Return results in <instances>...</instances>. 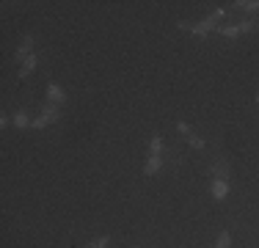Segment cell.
I'll use <instances>...</instances> for the list:
<instances>
[{
	"instance_id": "obj_1",
	"label": "cell",
	"mask_w": 259,
	"mask_h": 248,
	"mask_svg": "<svg viewBox=\"0 0 259 248\" xmlns=\"http://www.w3.org/2000/svg\"><path fill=\"white\" fill-rule=\"evenodd\" d=\"M223 14L226 11L223 9H218V11H212L209 17H204L198 25H187V22H179V28H185V31H190L193 36H207L209 31H218V22L223 20Z\"/></svg>"
},
{
	"instance_id": "obj_2",
	"label": "cell",
	"mask_w": 259,
	"mask_h": 248,
	"mask_svg": "<svg viewBox=\"0 0 259 248\" xmlns=\"http://www.w3.org/2000/svg\"><path fill=\"white\" fill-rule=\"evenodd\" d=\"M58 119H61V105L44 102V108H42V116H36L31 127H33V130H42V127L53 124V121H58Z\"/></svg>"
},
{
	"instance_id": "obj_3",
	"label": "cell",
	"mask_w": 259,
	"mask_h": 248,
	"mask_svg": "<svg viewBox=\"0 0 259 248\" xmlns=\"http://www.w3.org/2000/svg\"><path fill=\"white\" fill-rule=\"evenodd\" d=\"M251 31H253V22H251V20H242V22H237V25L218 28V33H220V36H226V39H237V36H242V33H251Z\"/></svg>"
},
{
	"instance_id": "obj_4",
	"label": "cell",
	"mask_w": 259,
	"mask_h": 248,
	"mask_svg": "<svg viewBox=\"0 0 259 248\" xmlns=\"http://www.w3.org/2000/svg\"><path fill=\"white\" fill-rule=\"evenodd\" d=\"M47 102H53V105H64V102H66L64 88H61L58 83H53V80L47 83Z\"/></svg>"
},
{
	"instance_id": "obj_5",
	"label": "cell",
	"mask_w": 259,
	"mask_h": 248,
	"mask_svg": "<svg viewBox=\"0 0 259 248\" xmlns=\"http://www.w3.org/2000/svg\"><path fill=\"white\" fill-rule=\"evenodd\" d=\"M209 193H212V198H226L229 196V179H218V176H215L212 179V185H209Z\"/></svg>"
},
{
	"instance_id": "obj_6",
	"label": "cell",
	"mask_w": 259,
	"mask_h": 248,
	"mask_svg": "<svg viewBox=\"0 0 259 248\" xmlns=\"http://www.w3.org/2000/svg\"><path fill=\"white\" fill-rule=\"evenodd\" d=\"M28 55H33V36H25L20 42V47H17V53H14V58L17 61H25Z\"/></svg>"
},
{
	"instance_id": "obj_7",
	"label": "cell",
	"mask_w": 259,
	"mask_h": 248,
	"mask_svg": "<svg viewBox=\"0 0 259 248\" xmlns=\"http://www.w3.org/2000/svg\"><path fill=\"white\" fill-rule=\"evenodd\" d=\"M160 168H163V157H154V154H149L146 163H143V176H154Z\"/></svg>"
},
{
	"instance_id": "obj_8",
	"label": "cell",
	"mask_w": 259,
	"mask_h": 248,
	"mask_svg": "<svg viewBox=\"0 0 259 248\" xmlns=\"http://www.w3.org/2000/svg\"><path fill=\"white\" fill-rule=\"evenodd\" d=\"M11 124H14L17 130H22V127H31V124H33V119L25 113V110H17V113L11 116Z\"/></svg>"
},
{
	"instance_id": "obj_9",
	"label": "cell",
	"mask_w": 259,
	"mask_h": 248,
	"mask_svg": "<svg viewBox=\"0 0 259 248\" xmlns=\"http://www.w3.org/2000/svg\"><path fill=\"white\" fill-rule=\"evenodd\" d=\"M36 64H39V55L33 53V55H28L25 61H22V66H20V77H28L33 69H36Z\"/></svg>"
},
{
	"instance_id": "obj_10",
	"label": "cell",
	"mask_w": 259,
	"mask_h": 248,
	"mask_svg": "<svg viewBox=\"0 0 259 248\" xmlns=\"http://www.w3.org/2000/svg\"><path fill=\"white\" fill-rule=\"evenodd\" d=\"M149 154L163 157V135H152V138H149Z\"/></svg>"
},
{
	"instance_id": "obj_11",
	"label": "cell",
	"mask_w": 259,
	"mask_h": 248,
	"mask_svg": "<svg viewBox=\"0 0 259 248\" xmlns=\"http://www.w3.org/2000/svg\"><path fill=\"white\" fill-rule=\"evenodd\" d=\"M215 248H231V231H220L215 237Z\"/></svg>"
},
{
	"instance_id": "obj_12",
	"label": "cell",
	"mask_w": 259,
	"mask_h": 248,
	"mask_svg": "<svg viewBox=\"0 0 259 248\" xmlns=\"http://www.w3.org/2000/svg\"><path fill=\"white\" fill-rule=\"evenodd\" d=\"M108 245H110V234H102V237L91 240L88 245H83V248H108Z\"/></svg>"
},
{
	"instance_id": "obj_13",
	"label": "cell",
	"mask_w": 259,
	"mask_h": 248,
	"mask_svg": "<svg viewBox=\"0 0 259 248\" xmlns=\"http://www.w3.org/2000/svg\"><path fill=\"white\" fill-rule=\"evenodd\" d=\"M237 9H240V11H256L259 9V0H237Z\"/></svg>"
},
{
	"instance_id": "obj_14",
	"label": "cell",
	"mask_w": 259,
	"mask_h": 248,
	"mask_svg": "<svg viewBox=\"0 0 259 248\" xmlns=\"http://www.w3.org/2000/svg\"><path fill=\"white\" fill-rule=\"evenodd\" d=\"M212 174L218 176V179H229V165H226V163H218V165H212Z\"/></svg>"
},
{
	"instance_id": "obj_15",
	"label": "cell",
	"mask_w": 259,
	"mask_h": 248,
	"mask_svg": "<svg viewBox=\"0 0 259 248\" xmlns=\"http://www.w3.org/2000/svg\"><path fill=\"white\" fill-rule=\"evenodd\" d=\"M187 143H190L193 149H198V152H201V149H207V141H204V138H198V135H190V138H187Z\"/></svg>"
},
{
	"instance_id": "obj_16",
	"label": "cell",
	"mask_w": 259,
	"mask_h": 248,
	"mask_svg": "<svg viewBox=\"0 0 259 248\" xmlns=\"http://www.w3.org/2000/svg\"><path fill=\"white\" fill-rule=\"evenodd\" d=\"M176 132H182V135L190 138V135H193V127L187 124V121H176Z\"/></svg>"
},
{
	"instance_id": "obj_17",
	"label": "cell",
	"mask_w": 259,
	"mask_h": 248,
	"mask_svg": "<svg viewBox=\"0 0 259 248\" xmlns=\"http://www.w3.org/2000/svg\"><path fill=\"white\" fill-rule=\"evenodd\" d=\"M253 102H256V108H259V91H256V97H253Z\"/></svg>"
}]
</instances>
